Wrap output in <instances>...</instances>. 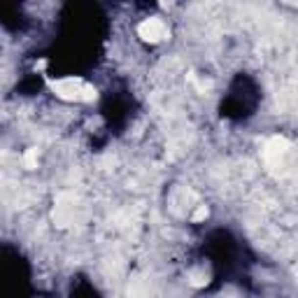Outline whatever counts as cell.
Listing matches in <instances>:
<instances>
[{"label": "cell", "instance_id": "cell-1", "mask_svg": "<svg viewBox=\"0 0 298 298\" xmlns=\"http://www.w3.org/2000/svg\"><path fill=\"white\" fill-rule=\"evenodd\" d=\"M49 87H51V91H54L58 98L70 100V103H93L98 98L96 87H91L84 79H77V77L56 79V82H51Z\"/></svg>", "mask_w": 298, "mask_h": 298}, {"label": "cell", "instance_id": "cell-2", "mask_svg": "<svg viewBox=\"0 0 298 298\" xmlns=\"http://www.w3.org/2000/svg\"><path fill=\"white\" fill-rule=\"evenodd\" d=\"M138 35L147 42H161L163 38H168V26L159 17H152V19H144L138 26Z\"/></svg>", "mask_w": 298, "mask_h": 298}, {"label": "cell", "instance_id": "cell-3", "mask_svg": "<svg viewBox=\"0 0 298 298\" xmlns=\"http://www.w3.org/2000/svg\"><path fill=\"white\" fill-rule=\"evenodd\" d=\"M289 152V142L287 138H282V135H275V138H270L268 144H266V159H268V163H279V156H284Z\"/></svg>", "mask_w": 298, "mask_h": 298}, {"label": "cell", "instance_id": "cell-4", "mask_svg": "<svg viewBox=\"0 0 298 298\" xmlns=\"http://www.w3.org/2000/svg\"><path fill=\"white\" fill-rule=\"evenodd\" d=\"M23 165L33 170V168H38V149H28L26 154H23Z\"/></svg>", "mask_w": 298, "mask_h": 298}, {"label": "cell", "instance_id": "cell-5", "mask_svg": "<svg viewBox=\"0 0 298 298\" xmlns=\"http://www.w3.org/2000/svg\"><path fill=\"white\" fill-rule=\"evenodd\" d=\"M193 287H203V284H207V273H203V270H191V275H189Z\"/></svg>", "mask_w": 298, "mask_h": 298}, {"label": "cell", "instance_id": "cell-6", "mask_svg": "<svg viewBox=\"0 0 298 298\" xmlns=\"http://www.w3.org/2000/svg\"><path fill=\"white\" fill-rule=\"evenodd\" d=\"M207 214H210V210H207L205 205H201L198 210L193 212V217H191V219H193V221H203V219H207Z\"/></svg>", "mask_w": 298, "mask_h": 298}, {"label": "cell", "instance_id": "cell-7", "mask_svg": "<svg viewBox=\"0 0 298 298\" xmlns=\"http://www.w3.org/2000/svg\"><path fill=\"white\" fill-rule=\"evenodd\" d=\"M45 66H47V61H38V63H35V70H45Z\"/></svg>", "mask_w": 298, "mask_h": 298}]
</instances>
